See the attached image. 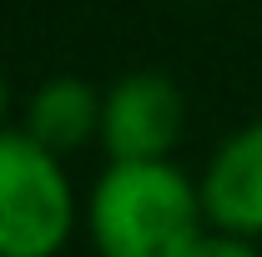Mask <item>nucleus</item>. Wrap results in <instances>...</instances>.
<instances>
[{
    "mask_svg": "<svg viewBox=\"0 0 262 257\" xmlns=\"http://www.w3.org/2000/svg\"><path fill=\"white\" fill-rule=\"evenodd\" d=\"M86 222L96 257H187L207 237L202 187L171 161H111Z\"/></svg>",
    "mask_w": 262,
    "mask_h": 257,
    "instance_id": "nucleus-1",
    "label": "nucleus"
},
{
    "mask_svg": "<svg viewBox=\"0 0 262 257\" xmlns=\"http://www.w3.org/2000/svg\"><path fill=\"white\" fill-rule=\"evenodd\" d=\"M76 227V192L61 157L26 131H0V257H56Z\"/></svg>",
    "mask_w": 262,
    "mask_h": 257,
    "instance_id": "nucleus-2",
    "label": "nucleus"
},
{
    "mask_svg": "<svg viewBox=\"0 0 262 257\" xmlns=\"http://www.w3.org/2000/svg\"><path fill=\"white\" fill-rule=\"evenodd\" d=\"M182 121V91L157 71H131L101 101V146L111 161H166Z\"/></svg>",
    "mask_w": 262,
    "mask_h": 257,
    "instance_id": "nucleus-3",
    "label": "nucleus"
},
{
    "mask_svg": "<svg viewBox=\"0 0 262 257\" xmlns=\"http://www.w3.org/2000/svg\"><path fill=\"white\" fill-rule=\"evenodd\" d=\"M202 212L212 232L262 237V121L232 131L202 172Z\"/></svg>",
    "mask_w": 262,
    "mask_h": 257,
    "instance_id": "nucleus-4",
    "label": "nucleus"
},
{
    "mask_svg": "<svg viewBox=\"0 0 262 257\" xmlns=\"http://www.w3.org/2000/svg\"><path fill=\"white\" fill-rule=\"evenodd\" d=\"M101 91L81 76H51L35 86L31 106H26V136L40 141L51 157H71L81 152L91 136H101Z\"/></svg>",
    "mask_w": 262,
    "mask_h": 257,
    "instance_id": "nucleus-5",
    "label": "nucleus"
},
{
    "mask_svg": "<svg viewBox=\"0 0 262 257\" xmlns=\"http://www.w3.org/2000/svg\"><path fill=\"white\" fill-rule=\"evenodd\" d=\"M187 257H262L257 242H247V237H227V232H207L202 242H196Z\"/></svg>",
    "mask_w": 262,
    "mask_h": 257,
    "instance_id": "nucleus-6",
    "label": "nucleus"
},
{
    "mask_svg": "<svg viewBox=\"0 0 262 257\" xmlns=\"http://www.w3.org/2000/svg\"><path fill=\"white\" fill-rule=\"evenodd\" d=\"M5 111H10V81H5V71H0V131H5Z\"/></svg>",
    "mask_w": 262,
    "mask_h": 257,
    "instance_id": "nucleus-7",
    "label": "nucleus"
}]
</instances>
